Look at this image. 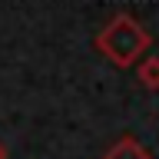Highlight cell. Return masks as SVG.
<instances>
[{
  "instance_id": "obj_1",
  "label": "cell",
  "mask_w": 159,
  "mask_h": 159,
  "mask_svg": "<svg viewBox=\"0 0 159 159\" xmlns=\"http://www.w3.org/2000/svg\"><path fill=\"white\" fill-rule=\"evenodd\" d=\"M93 43H96V50L113 63V66L129 70V66H136L139 60L146 57L152 37H149V30L143 27L133 13H116V17L96 33Z\"/></svg>"
},
{
  "instance_id": "obj_2",
  "label": "cell",
  "mask_w": 159,
  "mask_h": 159,
  "mask_svg": "<svg viewBox=\"0 0 159 159\" xmlns=\"http://www.w3.org/2000/svg\"><path fill=\"white\" fill-rule=\"evenodd\" d=\"M136 80L149 93H159V53H149L136 63Z\"/></svg>"
},
{
  "instance_id": "obj_3",
  "label": "cell",
  "mask_w": 159,
  "mask_h": 159,
  "mask_svg": "<svg viewBox=\"0 0 159 159\" xmlns=\"http://www.w3.org/2000/svg\"><path fill=\"white\" fill-rule=\"evenodd\" d=\"M99 159H152V156H149V152L139 146L133 136H123L116 146H113V149H106Z\"/></svg>"
},
{
  "instance_id": "obj_4",
  "label": "cell",
  "mask_w": 159,
  "mask_h": 159,
  "mask_svg": "<svg viewBox=\"0 0 159 159\" xmlns=\"http://www.w3.org/2000/svg\"><path fill=\"white\" fill-rule=\"evenodd\" d=\"M0 159H7V146L3 143H0Z\"/></svg>"
}]
</instances>
